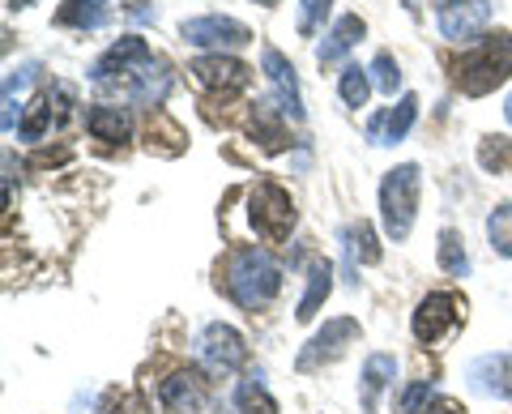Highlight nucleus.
Returning a JSON list of instances; mask_svg holds the SVG:
<instances>
[{
  "label": "nucleus",
  "instance_id": "nucleus-33",
  "mask_svg": "<svg viewBox=\"0 0 512 414\" xmlns=\"http://www.w3.org/2000/svg\"><path fill=\"white\" fill-rule=\"evenodd\" d=\"M423 414H466V410H461V402H453V397H436Z\"/></svg>",
  "mask_w": 512,
  "mask_h": 414
},
{
  "label": "nucleus",
  "instance_id": "nucleus-28",
  "mask_svg": "<svg viewBox=\"0 0 512 414\" xmlns=\"http://www.w3.org/2000/svg\"><path fill=\"white\" fill-rule=\"evenodd\" d=\"M338 94H342V103H346V107H363V103H367V94H372V77H367V69L346 65L342 77H338Z\"/></svg>",
  "mask_w": 512,
  "mask_h": 414
},
{
  "label": "nucleus",
  "instance_id": "nucleus-21",
  "mask_svg": "<svg viewBox=\"0 0 512 414\" xmlns=\"http://www.w3.org/2000/svg\"><path fill=\"white\" fill-rule=\"evenodd\" d=\"M329 291H333V265L329 261H312V269H308V291H303V299H299V321H312V316L320 312V304L329 299Z\"/></svg>",
  "mask_w": 512,
  "mask_h": 414
},
{
  "label": "nucleus",
  "instance_id": "nucleus-18",
  "mask_svg": "<svg viewBox=\"0 0 512 414\" xmlns=\"http://www.w3.org/2000/svg\"><path fill=\"white\" fill-rule=\"evenodd\" d=\"M86 129H90L94 141L120 146V141L133 137V120H128L124 107H90V111H86Z\"/></svg>",
  "mask_w": 512,
  "mask_h": 414
},
{
  "label": "nucleus",
  "instance_id": "nucleus-26",
  "mask_svg": "<svg viewBox=\"0 0 512 414\" xmlns=\"http://www.w3.org/2000/svg\"><path fill=\"white\" fill-rule=\"evenodd\" d=\"M52 120H60V116L52 111V99L43 94V99H35V103L26 107V120L18 124V137H22V141H39L47 129H52Z\"/></svg>",
  "mask_w": 512,
  "mask_h": 414
},
{
  "label": "nucleus",
  "instance_id": "nucleus-25",
  "mask_svg": "<svg viewBox=\"0 0 512 414\" xmlns=\"http://www.w3.org/2000/svg\"><path fill=\"white\" fill-rule=\"evenodd\" d=\"M487 240H491V252L512 257V201L495 205V210L487 214Z\"/></svg>",
  "mask_w": 512,
  "mask_h": 414
},
{
  "label": "nucleus",
  "instance_id": "nucleus-11",
  "mask_svg": "<svg viewBox=\"0 0 512 414\" xmlns=\"http://www.w3.org/2000/svg\"><path fill=\"white\" fill-rule=\"evenodd\" d=\"M261 69H265V77H269V86H274L278 111H282V116H291V120L299 124V120H303V94H299L295 65L278 52V47H265V52H261Z\"/></svg>",
  "mask_w": 512,
  "mask_h": 414
},
{
  "label": "nucleus",
  "instance_id": "nucleus-10",
  "mask_svg": "<svg viewBox=\"0 0 512 414\" xmlns=\"http://www.w3.org/2000/svg\"><path fill=\"white\" fill-rule=\"evenodd\" d=\"M188 73L197 77L205 90H214V94H239V90L252 82V69L244 65V60L222 56V52H214V56H197V60L188 65Z\"/></svg>",
  "mask_w": 512,
  "mask_h": 414
},
{
  "label": "nucleus",
  "instance_id": "nucleus-19",
  "mask_svg": "<svg viewBox=\"0 0 512 414\" xmlns=\"http://www.w3.org/2000/svg\"><path fill=\"white\" fill-rule=\"evenodd\" d=\"M393 376H397V359L393 355H367V363H363V389H359L367 414L380 410V389L389 385Z\"/></svg>",
  "mask_w": 512,
  "mask_h": 414
},
{
  "label": "nucleus",
  "instance_id": "nucleus-24",
  "mask_svg": "<svg viewBox=\"0 0 512 414\" xmlns=\"http://www.w3.org/2000/svg\"><path fill=\"white\" fill-rule=\"evenodd\" d=\"M440 269H444L448 278H466V274H470L466 240H461L453 227H444V231H440Z\"/></svg>",
  "mask_w": 512,
  "mask_h": 414
},
{
  "label": "nucleus",
  "instance_id": "nucleus-7",
  "mask_svg": "<svg viewBox=\"0 0 512 414\" xmlns=\"http://www.w3.org/2000/svg\"><path fill=\"white\" fill-rule=\"evenodd\" d=\"M180 35L192 43V47H210V52H235V47H248L252 43V30L239 22V18H227V13H205V18H188L180 26Z\"/></svg>",
  "mask_w": 512,
  "mask_h": 414
},
{
  "label": "nucleus",
  "instance_id": "nucleus-3",
  "mask_svg": "<svg viewBox=\"0 0 512 414\" xmlns=\"http://www.w3.org/2000/svg\"><path fill=\"white\" fill-rule=\"evenodd\" d=\"M508 77H512V35L508 30L483 35V43L453 60V82L461 94H470V99H483L495 86H504Z\"/></svg>",
  "mask_w": 512,
  "mask_h": 414
},
{
  "label": "nucleus",
  "instance_id": "nucleus-14",
  "mask_svg": "<svg viewBox=\"0 0 512 414\" xmlns=\"http://www.w3.org/2000/svg\"><path fill=\"white\" fill-rule=\"evenodd\" d=\"M414 120H419V99L414 94H402L393 111H380L367 124V141L372 146H397V141H406V133L414 129Z\"/></svg>",
  "mask_w": 512,
  "mask_h": 414
},
{
  "label": "nucleus",
  "instance_id": "nucleus-13",
  "mask_svg": "<svg viewBox=\"0 0 512 414\" xmlns=\"http://www.w3.org/2000/svg\"><path fill=\"white\" fill-rule=\"evenodd\" d=\"M205 397H210V385H205L201 372H171L158 385V402H163L167 414H197Z\"/></svg>",
  "mask_w": 512,
  "mask_h": 414
},
{
  "label": "nucleus",
  "instance_id": "nucleus-37",
  "mask_svg": "<svg viewBox=\"0 0 512 414\" xmlns=\"http://www.w3.org/2000/svg\"><path fill=\"white\" fill-rule=\"evenodd\" d=\"M252 5H265L269 9V5H278V0H252Z\"/></svg>",
  "mask_w": 512,
  "mask_h": 414
},
{
  "label": "nucleus",
  "instance_id": "nucleus-6",
  "mask_svg": "<svg viewBox=\"0 0 512 414\" xmlns=\"http://www.w3.org/2000/svg\"><path fill=\"white\" fill-rule=\"evenodd\" d=\"M355 342H359V321H355V316L325 321V329H316L308 338V346L299 350L295 368L299 372H316V368H325V363H338L346 355V346H355Z\"/></svg>",
  "mask_w": 512,
  "mask_h": 414
},
{
  "label": "nucleus",
  "instance_id": "nucleus-5",
  "mask_svg": "<svg viewBox=\"0 0 512 414\" xmlns=\"http://www.w3.org/2000/svg\"><path fill=\"white\" fill-rule=\"evenodd\" d=\"M248 218H252V227H256L261 240L282 244L286 235L295 231V201H291V193H286L282 184L261 180L248 193Z\"/></svg>",
  "mask_w": 512,
  "mask_h": 414
},
{
  "label": "nucleus",
  "instance_id": "nucleus-23",
  "mask_svg": "<svg viewBox=\"0 0 512 414\" xmlns=\"http://www.w3.org/2000/svg\"><path fill=\"white\" fill-rule=\"evenodd\" d=\"M235 406H239V414H278V402H274V397H269V389L261 385V376L239 380Z\"/></svg>",
  "mask_w": 512,
  "mask_h": 414
},
{
  "label": "nucleus",
  "instance_id": "nucleus-22",
  "mask_svg": "<svg viewBox=\"0 0 512 414\" xmlns=\"http://www.w3.org/2000/svg\"><path fill=\"white\" fill-rule=\"evenodd\" d=\"M346 257H350V265H376L380 261L376 231L367 227V222H350L346 227Z\"/></svg>",
  "mask_w": 512,
  "mask_h": 414
},
{
  "label": "nucleus",
  "instance_id": "nucleus-30",
  "mask_svg": "<svg viewBox=\"0 0 512 414\" xmlns=\"http://www.w3.org/2000/svg\"><path fill=\"white\" fill-rule=\"evenodd\" d=\"M372 86L380 90V94H389L393 99V90H402V69H397V60L389 56V52H376V60H372Z\"/></svg>",
  "mask_w": 512,
  "mask_h": 414
},
{
  "label": "nucleus",
  "instance_id": "nucleus-36",
  "mask_svg": "<svg viewBox=\"0 0 512 414\" xmlns=\"http://www.w3.org/2000/svg\"><path fill=\"white\" fill-rule=\"evenodd\" d=\"M504 116H508V124H512V94H508V99H504Z\"/></svg>",
  "mask_w": 512,
  "mask_h": 414
},
{
  "label": "nucleus",
  "instance_id": "nucleus-32",
  "mask_svg": "<svg viewBox=\"0 0 512 414\" xmlns=\"http://www.w3.org/2000/svg\"><path fill=\"white\" fill-rule=\"evenodd\" d=\"M333 0H299V35H316V26L325 22Z\"/></svg>",
  "mask_w": 512,
  "mask_h": 414
},
{
  "label": "nucleus",
  "instance_id": "nucleus-17",
  "mask_svg": "<svg viewBox=\"0 0 512 414\" xmlns=\"http://www.w3.org/2000/svg\"><path fill=\"white\" fill-rule=\"evenodd\" d=\"M248 133L261 141V150H265V154H278V150L291 146V129L282 124V111H278V107H269V103H256L252 120H248Z\"/></svg>",
  "mask_w": 512,
  "mask_h": 414
},
{
  "label": "nucleus",
  "instance_id": "nucleus-1",
  "mask_svg": "<svg viewBox=\"0 0 512 414\" xmlns=\"http://www.w3.org/2000/svg\"><path fill=\"white\" fill-rule=\"evenodd\" d=\"M90 82L103 94H120V99L137 107H163L171 90V69H167V60H158L150 52L146 39L124 35L90 65Z\"/></svg>",
  "mask_w": 512,
  "mask_h": 414
},
{
  "label": "nucleus",
  "instance_id": "nucleus-31",
  "mask_svg": "<svg viewBox=\"0 0 512 414\" xmlns=\"http://www.w3.org/2000/svg\"><path fill=\"white\" fill-rule=\"evenodd\" d=\"M427 406H431V380H419V385H410L397 397V414H423Z\"/></svg>",
  "mask_w": 512,
  "mask_h": 414
},
{
  "label": "nucleus",
  "instance_id": "nucleus-12",
  "mask_svg": "<svg viewBox=\"0 0 512 414\" xmlns=\"http://www.w3.org/2000/svg\"><path fill=\"white\" fill-rule=\"evenodd\" d=\"M457 316H461V304H457V295H448V291H431L419 308H414V338L419 342H440L448 329L457 325Z\"/></svg>",
  "mask_w": 512,
  "mask_h": 414
},
{
  "label": "nucleus",
  "instance_id": "nucleus-4",
  "mask_svg": "<svg viewBox=\"0 0 512 414\" xmlns=\"http://www.w3.org/2000/svg\"><path fill=\"white\" fill-rule=\"evenodd\" d=\"M419 193H423V171L414 163L384 171V180H380V222H384V235H389L393 244H402L414 231Z\"/></svg>",
  "mask_w": 512,
  "mask_h": 414
},
{
  "label": "nucleus",
  "instance_id": "nucleus-9",
  "mask_svg": "<svg viewBox=\"0 0 512 414\" xmlns=\"http://www.w3.org/2000/svg\"><path fill=\"white\" fill-rule=\"evenodd\" d=\"M491 18V0H436V26L444 39H474Z\"/></svg>",
  "mask_w": 512,
  "mask_h": 414
},
{
  "label": "nucleus",
  "instance_id": "nucleus-27",
  "mask_svg": "<svg viewBox=\"0 0 512 414\" xmlns=\"http://www.w3.org/2000/svg\"><path fill=\"white\" fill-rule=\"evenodd\" d=\"M39 77V65L35 60H26V65H18L9 77H5V129H13V103L22 99V94L30 90V82Z\"/></svg>",
  "mask_w": 512,
  "mask_h": 414
},
{
  "label": "nucleus",
  "instance_id": "nucleus-16",
  "mask_svg": "<svg viewBox=\"0 0 512 414\" xmlns=\"http://www.w3.org/2000/svg\"><path fill=\"white\" fill-rule=\"evenodd\" d=\"M367 35V26H363V18L359 13H346V18H338L329 26V35H325V43L316 47V60H320V69H329V65H338V60L355 47L359 39Z\"/></svg>",
  "mask_w": 512,
  "mask_h": 414
},
{
  "label": "nucleus",
  "instance_id": "nucleus-34",
  "mask_svg": "<svg viewBox=\"0 0 512 414\" xmlns=\"http://www.w3.org/2000/svg\"><path fill=\"white\" fill-rule=\"evenodd\" d=\"M133 410H137V402H133V397H124V402H120V406H111L107 414H133Z\"/></svg>",
  "mask_w": 512,
  "mask_h": 414
},
{
  "label": "nucleus",
  "instance_id": "nucleus-20",
  "mask_svg": "<svg viewBox=\"0 0 512 414\" xmlns=\"http://www.w3.org/2000/svg\"><path fill=\"white\" fill-rule=\"evenodd\" d=\"M60 26H73V30H99L111 22V5L107 0H64L60 13H56Z\"/></svg>",
  "mask_w": 512,
  "mask_h": 414
},
{
  "label": "nucleus",
  "instance_id": "nucleus-35",
  "mask_svg": "<svg viewBox=\"0 0 512 414\" xmlns=\"http://www.w3.org/2000/svg\"><path fill=\"white\" fill-rule=\"evenodd\" d=\"M9 5H13V9H30V5H35V0H9Z\"/></svg>",
  "mask_w": 512,
  "mask_h": 414
},
{
  "label": "nucleus",
  "instance_id": "nucleus-2",
  "mask_svg": "<svg viewBox=\"0 0 512 414\" xmlns=\"http://www.w3.org/2000/svg\"><path fill=\"white\" fill-rule=\"evenodd\" d=\"M218 286L235 299L239 308L256 312L282 291V269L265 248L248 244V248H235L227 257V265H222V274H218Z\"/></svg>",
  "mask_w": 512,
  "mask_h": 414
},
{
  "label": "nucleus",
  "instance_id": "nucleus-15",
  "mask_svg": "<svg viewBox=\"0 0 512 414\" xmlns=\"http://www.w3.org/2000/svg\"><path fill=\"white\" fill-rule=\"evenodd\" d=\"M470 389L491 397H512V355H483L466 368Z\"/></svg>",
  "mask_w": 512,
  "mask_h": 414
},
{
  "label": "nucleus",
  "instance_id": "nucleus-29",
  "mask_svg": "<svg viewBox=\"0 0 512 414\" xmlns=\"http://www.w3.org/2000/svg\"><path fill=\"white\" fill-rule=\"evenodd\" d=\"M478 163H483V171H491V175H508L512 171V141L487 137L483 146H478Z\"/></svg>",
  "mask_w": 512,
  "mask_h": 414
},
{
  "label": "nucleus",
  "instance_id": "nucleus-8",
  "mask_svg": "<svg viewBox=\"0 0 512 414\" xmlns=\"http://www.w3.org/2000/svg\"><path fill=\"white\" fill-rule=\"evenodd\" d=\"M197 355L210 372H235L244 368L248 359V346H244V333L231 329V325H205V333L197 338Z\"/></svg>",
  "mask_w": 512,
  "mask_h": 414
}]
</instances>
